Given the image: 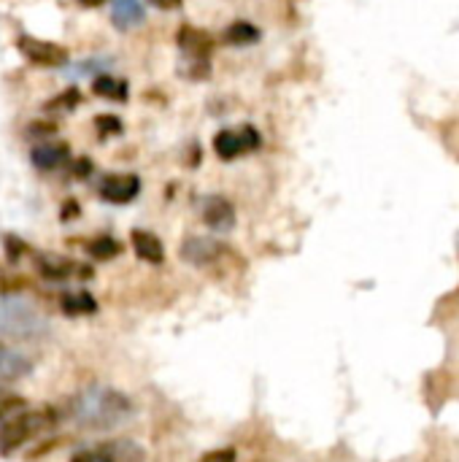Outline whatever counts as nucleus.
I'll return each instance as SVG.
<instances>
[{"label":"nucleus","mask_w":459,"mask_h":462,"mask_svg":"<svg viewBox=\"0 0 459 462\" xmlns=\"http://www.w3.org/2000/svg\"><path fill=\"white\" fill-rule=\"evenodd\" d=\"M133 414V403L127 395L108 390V387H89L73 398V420L84 430H114L124 425Z\"/></svg>","instance_id":"obj_1"},{"label":"nucleus","mask_w":459,"mask_h":462,"mask_svg":"<svg viewBox=\"0 0 459 462\" xmlns=\"http://www.w3.org/2000/svg\"><path fill=\"white\" fill-rule=\"evenodd\" d=\"M43 330H46V319L41 317V311L30 300L14 298V295L0 298V336H5V338H35Z\"/></svg>","instance_id":"obj_2"},{"label":"nucleus","mask_w":459,"mask_h":462,"mask_svg":"<svg viewBox=\"0 0 459 462\" xmlns=\"http://www.w3.org/2000/svg\"><path fill=\"white\" fill-rule=\"evenodd\" d=\"M51 422H54L51 409H32V411H24V414L5 420V425L0 428V455H5V457L14 455L27 441H32L46 428H51Z\"/></svg>","instance_id":"obj_3"},{"label":"nucleus","mask_w":459,"mask_h":462,"mask_svg":"<svg viewBox=\"0 0 459 462\" xmlns=\"http://www.w3.org/2000/svg\"><path fill=\"white\" fill-rule=\"evenodd\" d=\"M260 143H262L260 133H257L252 125H243V127L222 130V133L214 138V152H216L222 160H235V157H241V154L254 152Z\"/></svg>","instance_id":"obj_4"},{"label":"nucleus","mask_w":459,"mask_h":462,"mask_svg":"<svg viewBox=\"0 0 459 462\" xmlns=\"http://www.w3.org/2000/svg\"><path fill=\"white\" fill-rule=\"evenodd\" d=\"M19 51L38 68H60L68 62V49L54 41H41L32 35L19 38Z\"/></svg>","instance_id":"obj_5"},{"label":"nucleus","mask_w":459,"mask_h":462,"mask_svg":"<svg viewBox=\"0 0 459 462\" xmlns=\"http://www.w3.org/2000/svg\"><path fill=\"white\" fill-rule=\"evenodd\" d=\"M143 457L138 447L130 441H116V444H103L97 449H81L73 455V462H138Z\"/></svg>","instance_id":"obj_6"},{"label":"nucleus","mask_w":459,"mask_h":462,"mask_svg":"<svg viewBox=\"0 0 459 462\" xmlns=\"http://www.w3.org/2000/svg\"><path fill=\"white\" fill-rule=\"evenodd\" d=\"M141 192V179L135 173H114L108 179H103L100 184V198L108 203H130L135 200Z\"/></svg>","instance_id":"obj_7"},{"label":"nucleus","mask_w":459,"mask_h":462,"mask_svg":"<svg viewBox=\"0 0 459 462\" xmlns=\"http://www.w3.org/2000/svg\"><path fill=\"white\" fill-rule=\"evenodd\" d=\"M225 252V246L214 238H197V236H189L181 246V257L192 265H208L214 260H219V254Z\"/></svg>","instance_id":"obj_8"},{"label":"nucleus","mask_w":459,"mask_h":462,"mask_svg":"<svg viewBox=\"0 0 459 462\" xmlns=\"http://www.w3.org/2000/svg\"><path fill=\"white\" fill-rule=\"evenodd\" d=\"M179 46H181V51H184L192 62L206 65V60H208V54H211V49H214V41H211V35L203 32V30L184 27V30L179 32Z\"/></svg>","instance_id":"obj_9"},{"label":"nucleus","mask_w":459,"mask_h":462,"mask_svg":"<svg viewBox=\"0 0 459 462\" xmlns=\"http://www.w3.org/2000/svg\"><path fill=\"white\" fill-rule=\"evenodd\" d=\"M203 222L216 233H227L235 225V208L225 198H211L203 208Z\"/></svg>","instance_id":"obj_10"},{"label":"nucleus","mask_w":459,"mask_h":462,"mask_svg":"<svg viewBox=\"0 0 459 462\" xmlns=\"http://www.w3.org/2000/svg\"><path fill=\"white\" fill-rule=\"evenodd\" d=\"M111 14H114L116 27H122V30L138 27L146 19V11H143L141 0H111Z\"/></svg>","instance_id":"obj_11"},{"label":"nucleus","mask_w":459,"mask_h":462,"mask_svg":"<svg viewBox=\"0 0 459 462\" xmlns=\"http://www.w3.org/2000/svg\"><path fill=\"white\" fill-rule=\"evenodd\" d=\"M27 374H30V360L24 355L11 352V349H0V387L27 376Z\"/></svg>","instance_id":"obj_12"},{"label":"nucleus","mask_w":459,"mask_h":462,"mask_svg":"<svg viewBox=\"0 0 459 462\" xmlns=\"http://www.w3.org/2000/svg\"><path fill=\"white\" fill-rule=\"evenodd\" d=\"M68 152L70 149L65 143H43V146L32 149L30 160H32V165L38 171H54V168H60L68 160Z\"/></svg>","instance_id":"obj_13"},{"label":"nucleus","mask_w":459,"mask_h":462,"mask_svg":"<svg viewBox=\"0 0 459 462\" xmlns=\"http://www.w3.org/2000/svg\"><path fill=\"white\" fill-rule=\"evenodd\" d=\"M133 249L141 260L146 263H162L165 260V249H162V241L154 236V233H146V230H133Z\"/></svg>","instance_id":"obj_14"},{"label":"nucleus","mask_w":459,"mask_h":462,"mask_svg":"<svg viewBox=\"0 0 459 462\" xmlns=\"http://www.w3.org/2000/svg\"><path fill=\"white\" fill-rule=\"evenodd\" d=\"M38 271H41V276H46V279L62 282V279H70L73 271H84V268H78L76 263H70V260H65V257L49 254V257H38Z\"/></svg>","instance_id":"obj_15"},{"label":"nucleus","mask_w":459,"mask_h":462,"mask_svg":"<svg viewBox=\"0 0 459 462\" xmlns=\"http://www.w3.org/2000/svg\"><path fill=\"white\" fill-rule=\"evenodd\" d=\"M260 38V30L252 24V22H233L227 30H225V41L230 46H249Z\"/></svg>","instance_id":"obj_16"},{"label":"nucleus","mask_w":459,"mask_h":462,"mask_svg":"<svg viewBox=\"0 0 459 462\" xmlns=\"http://www.w3.org/2000/svg\"><path fill=\"white\" fill-rule=\"evenodd\" d=\"M62 311L70 314V317H81V314H95L97 311V303L92 300L89 292H70L62 298Z\"/></svg>","instance_id":"obj_17"},{"label":"nucleus","mask_w":459,"mask_h":462,"mask_svg":"<svg viewBox=\"0 0 459 462\" xmlns=\"http://www.w3.org/2000/svg\"><path fill=\"white\" fill-rule=\"evenodd\" d=\"M95 95L108 97V100H127V84L111 76H97L95 79Z\"/></svg>","instance_id":"obj_18"},{"label":"nucleus","mask_w":459,"mask_h":462,"mask_svg":"<svg viewBox=\"0 0 459 462\" xmlns=\"http://www.w3.org/2000/svg\"><path fill=\"white\" fill-rule=\"evenodd\" d=\"M89 254L97 257V260H111V257L119 254V244L111 236H100V238H95L89 244Z\"/></svg>","instance_id":"obj_19"},{"label":"nucleus","mask_w":459,"mask_h":462,"mask_svg":"<svg viewBox=\"0 0 459 462\" xmlns=\"http://www.w3.org/2000/svg\"><path fill=\"white\" fill-rule=\"evenodd\" d=\"M78 100H81V95H78V89H65V92H60L51 103H49V108L51 111H73L76 106H78Z\"/></svg>","instance_id":"obj_20"},{"label":"nucleus","mask_w":459,"mask_h":462,"mask_svg":"<svg viewBox=\"0 0 459 462\" xmlns=\"http://www.w3.org/2000/svg\"><path fill=\"white\" fill-rule=\"evenodd\" d=\"M95 127L100 130V135L103 138H108V135H119L124 127H122V122H119V116H111V114H100L97 119H95Z\"/></svg>","instance_id":"obj_21"},{"label":"nucleus","mask_w":459,"mask_h":462,"mask_svg":"<svg viewBox=\"0 0 459 462\" xmlns=\"http://www.w3.org/2000/svg\"><path fill=\"white\" fill-rule=\"evenodd\" d=\"M197 462H235V455L230 449H222V452H208L203 455Z\"/></svg>","instance_id":"obj_22"},{"label":"nucleus","mask_w":459,"mask_h":462,"mask_svg":"<svg viewBox=\"0 0 459 462\" xmlns=\"http://www.w3.org/2000/svg\"><path fill=\"white\" fill-rule=\"evenodd\" d=\"M16 409H22V398H0V417L11 414Z\"/></svg>","instance_id":"obj_23"},{"label":"nucleus","mask_w":459,"mask_h":462,"mask_svg":"<svg viewBox=\"0 0 459 462\" xmlns=\"http://www.w3.org/2000/svg\"><path fill=\"white\" fill-rule=\"evenodd\" d=\"M157 8H165V11H170V8H181V0H151Z\"/></svg>","instance_id":"obj_24"},{"label":"nucleus","mask_w":459,"mask_h":462,"mask_svg":"<svg viewBox=\"0 0 459 462\" xmlns=\"http://www.w3.org/2000/svg\"><path fill=\"white\" fill-rule=\"evenodd\" d=\"M78 3H81V5H100L103 0H78Z\"/></svg>","instance_id":"obj_25"}]
</instances>
